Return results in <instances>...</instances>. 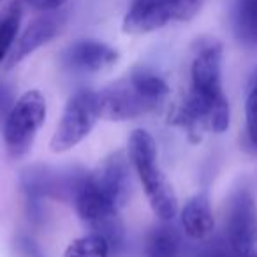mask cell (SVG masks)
I'll return each instance as SVG.
<instances>
[{
    "instance_id": "6da1fadb",
    "label": "cell",
    "mask_w": 257,
    "mask_h": 257,
    "mask_svg": "<svg viewBox=\"0 0 257 257\" xmlns=\"http://www.w3.org/2000/svg\"><path fill=\"white\" fill-rule=\"evenodd\" d=\"M189 95L206 109L211 133H224L231 121L229 100L222 90V44L215 39L199 43L196 57L190 65Z\"/></svg>"
},
{
    "instance_id": "7a4b0ae2",
    "label": "cell",
    "mask_w": 257,
    "mask_h": 257,
    "mask_svg": "<svg viewBox=\"0 0 257 257\" xmlns=\"http://www.w3.org/2000/svg\"><path fill=\"white\" fill-rule=\"evenodd\" d=\"M128 159L134 171L143 183L154 213L161 220L168 222L178 211V199L159 164V154L155 140L150 133L138 128L128 138Z\"/></svg>"
},
{
    "instance_id": "3957f363",
    "label": "cell",
    "mask_w": 257,
    "mask_h": 257,
    "mask_svg": "<svg viewBox=\"0 0 257 257\" xmlns=\"http://www.w3.org/2000/svg\"><path fill=\"white\" fill-rule=\"evenodd\" d=\"M208 0H131L123 18V32L148 34L175 22H189Z\"/></svg>"
},
{
    "instance_id": "277c9868",
    "label": "cell",
    "mask_w": 257,
    "mask_h": 257,
    "mask_svg": "<svg viewBox=\"0 0 257 257\" xmlns=\"http://www.w3.org/2000/svg\"><path fill=\"white\" fill-rule=\"evenodd\" d=\"M46 99L39 90L25 92L13 106L4 125V141L13 157H23L32 148L46 120Z\"/></svg>"
},
{
    "instance_id": "5b68a950",
    "label": "cell",
    "mask_w": 257,
    "mask_h": 257,
    "mask_svg": "<svg viewBox=\"0 0 257 257\" xmlns=\"http://www.w3.org/2000/svg\"><path fill=\"white\" fill-rule=\"evenodd\" d=\"M99 118L97 92L79 90L74 95H71L65 104L60 123L51 138V152L64 154V152L74 148L92 133V128L95 127Z\"/></svg>"
},
{
    "instance_id": "8992f818",
    "label": "cell",
    "mask_w": 257,
    "mask_h": 257,
    "mask_svg": "<svg viewBox=\"0 0 257 257\" xmlns=\"http://www.w3.org/2000/svg\"><path fill=\"white\" fill-rule=\"evenodd\" d=\"M222 236L232 257H257V203L248 189H238L229 199Z\"/></svg>"
},
{
    "instance_id": "52a82bcc",
    "label": "cell",
    "mask_w": 257,
    "mask_h": 257,
    "mask_svg": "<svg viewBox=\"0 0 257 257\" xmlns=\"http://www.w3.org/2000/svg\"><path fill=\"white\" fill-rule=\"evenodd\" d=\"M88 173L83 169H55V168H30L22 175V185L29 199L39 201L43 197H53L62 201H74L79 185Z\"/></svg>"
},
{
    "instance_id": "ba28073f",
    "label": "cell",
    "mask_w": 257,
    "mask_h": 257,
    "mask_svg": "<svg viewBox=\"0 0 257 257\" xmlns=\"http://www.w3.org/2000/svg\"><path fill=\"white\" fill-rule=\"evenodd\" d=\"M88 176L100 196L109 201L116 210H121L128 203L133 190L131 159L125 157L121 152L106 157L92 173H88Z\"/></svg>"
},
{
    "instance_id": "9c48e42d",
    "label": "cell",
    "mask_w": 257,
    "mask_h": 257,
    "mask_svg": "<svg viewBox=\"0 0 257 257\" xmlns=\"http://www.w3.org/2000/svg\"><path fill=\"white\" fill-rule=\"evenodd\" d=\"M99 116L111 121L133 120L155 109V104L136 92L131 81H121L97 92Z\"/></svg>"
},
{
    "instance_id": "30bf717a",
    "label": "cell",
    "mask_w": 257,
    "mask_h": 257,
    "mask_svg": "<svg viewBox=\"0 0 257 257\" xmlns=\"http://www.w3.org/2000/svg\"><path fill=\"white\" fill-rule=\"evenodd\" d=\"M64 22H65L64 13H58V11L43 13L41 16H37L23 30L22 36L15 41V46H13L11 53H9V67H15L23 58H27L36 50H39L41 46H44L51 39H55L58 36V32H60Z\"/></svg>"
},
{
    "instance_id": "8fae6325",
    "label": "cell",
    "mask_w": 257,
    "mask_h": 257,
    "mask_svg": "<svg viewBox=\"0 0 257 257\" xmlns=\"http://www.w3.org/2000/svg\"><path fill=\"white\" fill-rule=\"evenodd\" d=\"M118 53L100 41H78L64 51V64L74 72H99L116 62Z\"/></svg>"
},
{
    "instance_id": "7c38bea8",
    "label": "cell",
    "mask_w": 257,
    "mask_h": 257,
    "mask_svg": "<svg viewBox=\"0 0 257 257\" xmlns=\"http://www.w3.org/2000/svg\"><path fill=\"white\" fill-rule=\"evenodd\" d=\"M182 227L192 239H204L215 227L213 211L206 194H197L182 210Z\"/></svg>"
},
{
    "instance_id": "4fadbf2b",
    "label": "cell",
    "mask_w": 257,
    "mask_h": 257,
    "mask_svg": "<svg viewBox=\"0 0 257 257\" xmlns=\"http://www.w3.org/2000/svg\"><path fill=\"white\" fill-rule=\"evenodd\" d=\"M232 30L245 46H257V0H234Z\"/></svg>"
},
{
    "instance_id": "5bb4252c",
    "label": "cell",
    "mask_w": 257,
    "mask_h": 257,
    "mask_svg": "<svg viewBox=\"0 0 257 257\" xmlns=\"http://www.w3.org/2000/svg\"><path fill=\"white\" fill-rule=\"evenodd\" d=\"M128 81H131V85L136 88V92L140 95H143L147 100L154 102L155 106H159L169 93L168 83L159 74H155L154 71H150V69H145V67L134 69L131 72V76H128Z\"/></svg>"
},
{
    "instance_id": "9a60e30c",
    "label": "cell",
    "mask_w": 257,
    "mask_h": 257,
    "mask_svg": "<svg viewBox=\"0 0 257 257\" xmlns=\"http://www.w3.org/2000/svg\"><path fill=\"white\" fill-rule=\"evenodd\" d=\"M178 232L169 225H159L148 236L143 257H178Z\"/></svg>"
},
{
    "instance_id": "2e32d148",
    "label": "cell",
    "mask_w": 257,
    "mask_h": 257,
    "mask_svg": "<svg viewBox=\"0 0 257 257\" xmlns=\"http://www.w3.org/2000/svg\"><path fill=\"white\" fill-rule=\"evenodd\" d=\"M20 20H22V8L20 4H13L11 9L0 18V64L11 53L15 46L16 36L20 30Z\"/></svg>"
},
{
    "instance_id": "e0dca14e",
    "label": "cell",
    "mask_w": 257,
    "mask_h": 257,
    "mask_svg": "<svg viewBox=\"0 0 257 257\" xmlns=\"http://www.w3.org/2000/svg\"><path fill=\"white\" fill-rule=\"evenodd\" d=\"M109 245L97 234H86L67 246L64 257H107Z\"/></svg>"
},
{
    "instance_id": "ac0fdd59",
    "label": "cell",
    "mask_w": 257,
    "mask_h": 257,
    "mask_svg": "<svg viewBox=\"0 0 257 257\" xmlns=\"http://www.w3.org/2000/svg\"><path fill=\"white\" fill-rule=\"evenodd\" d=\"M245 114H246V134L250 138V143L257 148V79L252 88H250L248 97H246Z\"/></svg>"
},
{
    "instance_id": "d6986e66",
    "label": "cell",
    "mask_w": 257,
    "mask_h": 257,
    "mask_svg": "<svg viewBox=\"0 0 257 257\" xmlns=\"http://www.w3.org/2000/svg\"><path fill=\"white\" fill-rule=\"evenodd\" d=\"M194 257H232L231 250H229L227 243H225L224 236H217V238L210 239L208 243H204Z\"/></svg>"
},
{
    "instance_id": "ffe728a7",
    "label": "cell",
    "mask_w": 257,
    "mask_h": 257,
    "mask_svg": "<svg viewBox=\"0 0 257 257\" xmlns=\"http://www.w3.org/2000/svg\"><path fill=\"white\" fill-rule=\"evenodd\" d=\"M15 95H13V90L8 83L0 81V123H4L8 114L11 113L13 106H15Z\"/></svg>"
},
{
    "instance_id": "44dd1931",
    "label": "cell",
    "mask_w": 257,
    "mask_h": 257,
    "mask_svg": "<svg viewBox=\"0 0 257 257\" xmlns=\"http://www.w3.org/2000/svg\"><path fill=\"white\" fill-rule=\"evenodd\" d=\"M27 4L32 9L41 13H51V11H58L64 4H67L69 0H25Z\"/></svg>"
},
{
    "instance_id": "7402d4cb",
    "label": "cell",
    "mask_w": 257,
    "mask_h": 257,
    "mask_svg": "<svg viewBox=\"0 0 257 257\" xmlns=\"http://www.w3.org/2000/svg\"><path fill=\"white\" fill-rule=\"evenodd\" d=\"M22 250L25 252V255L27 257H43V253H41V250H39V246L36 245V243L32 241V239H29V238H23L22 241Z\"/></svg>"
},
{
    "instance_id": "603a6c76",
    "label": "cell",
    "mask_w": 257,
    "mask_h": 257,
    "mask_svg": "<svg viewBox=\"0 0 257 257\" xmlns=\"http://www.w3.org/2000/svg\"><path fill=\"white\" fill-rule=\"evenodd\" d=\"M0 2H2V0H0Z\"/></svg>"
}]
</instances>
